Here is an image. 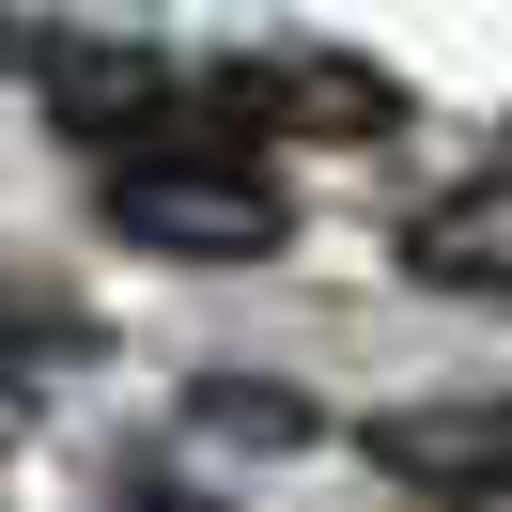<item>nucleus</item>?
<instances>
[{
  "label": "nucleus",
  "mask_w": 512,
  "mask_h": 512,
  "mask_svg": "<svg viewBox=\"0 0 512 512\" xmlns=\"http://www.w3.org/2000/svg\"><path fill=\"white\" fill-rule=\"evenodd\" d=\"M109 233L156 264H264L295 218L249 156H109Z\"/></svg>",
  "instance_id": "1"
},
{
  "label": "nucleus",
  "mask_w": 512,
  "mask_h": 512,
  "mask_svg": "<svg viewBox=\"0 0 512 512\" xmlns=\"http://www.w3.org/2000/svg\"><path fill=\"white\" fill-rule=\"evenodd\" d=\"M435 512H512V466H497V481H466V497H435Z\"/></svg>",
  "instance_id": "6"
},
{
  "label": "nucleus",
  "mask_w": 512,
  "mask_h": 512,
  "mask_svg": "<svg viewBox=\"0 0 512 512\" xmlns=\"http://www.w3.org/2000/svg\"><path fill=\"white\" fill-rule=\"evenodd\" d=\"M218 94H233V125H280V140H388L404 125V94L373 63H249Z\"/></svg>",
  "instance_id": "2"
},
{
  "label": "nucleus",
  "mask_w": 512,
  "mask_h": 512,
  "mask_svg": "<svg viewBox=\"0 0 512 512\" xmlns=\"http://www.w3.org/2000/svg\"><path fill=\"white\" fill-rule=\"evenodd\" d=\"M373 466L419 481V497H466V481L512 466V404H388L373 419Z\"/></svg>",
  "instance_id": "3"
},
{
  "label": "nucleus",
  "mask_w": 512,
  "mask_h": 512,
  "mask_svg": "<svg viewBox=\"0 0 512 512\" xmlns=\"http://www.w3.org/2000/svg\"><path fill=\"white\" fill-rule=\"evenodd\" d=\"M404 264H419L435 295H497V311H512V171L419 202V218H404Z\"/></svg>",
  "instance_id": "4"
},
{
  "label": "nucleus",
  "mask_w": 512,
  "mask_h": 512,
  "mask_svg": "<svg viewBox=\"0 0 512 512\" xmlns=\"http://www.w3.org/2000/svg\"><path fill=\"white\" fill-rule=\"evenodd\" d=\"M187 419H202V435H233V450H311V404H295V388H264V373L187 388Z\"/></svg>",
  "instance_id": "5"
},
{
  "label": "nucleus",
  "mask_w": 512,
  "mask_h": 512,
  "mask_svg": "<svg viewBox=\"0 0 512 512\" xmlns=\"http://www.w3.org/2000/svg\"><path fill=\"white\" fill-rule=\"evenodd\" d=\"M140 512H218V497H171V481H156V497H140Z\"/></svg>",
  "instance_id": "7"
},
{
  "label": "nucleus",
  "mask_w": 512,
  "mask_h": 512,
  "mask_svg": "<svg viewBox=\"0 0 512 512\" xmlns=\"http://www.w3.org/2000/svg\"><path fill=\"white\" fill-rule=\"evenodd\" d=\"M0 450H16V388H0Z\"/></svg>",
  "instance_id": "8"
}]
</instances>
